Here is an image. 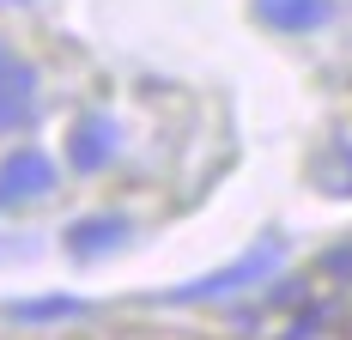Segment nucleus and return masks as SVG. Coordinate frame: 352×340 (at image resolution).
I'll list each match as a JSON object with an SVG mask.
<instances>
[{
    "mask_svg": "<svg viewBox=\"0 0 352 340\" xmlns=\"http://www.w3.org/2000/svg\"><path fill=\"white\" fill-rule=\"evenodd\" d=\"M255 12H261V25H274V31H316L328 25V0H255Z\"/></svg>",
    "mask_w": 352,
    "mask_h": 340,
    "instance_id": "obj_3",
    "label": "nucleus"
},
{
    "mask_svg": "<svg viewBox=\"0 0 352 340\" xmlns=\"http://www.w3.org/2000/svg\"><path fill=\"white\" fill-rule=\"evenodd\" d=\"M280 262V243L274 237H261L255 249H249L237 268H225V273H207V279H195V286H182V292H170V298H212V292H231V286H243V279H261V273Z\"/></svg>",
    "mask_w": 352,
    "mask_h": 340,
    "instance_id": "obj_2",
    "label": "nucleus"
},
{
    "mask_svg": "<svg viewBox=\"0 0 352 340\" xmlns=\"http://www.w3.org/2000/svg\"><path fill=\"white\" fill-rule=\"evenodd\" d=\"M55 189V164L31 152V146H19V152H6L0 158V206H25L36 195H49Z\"/></svg>",
    "mask_w": 352,
    "mask_h": 340,
    "instance_id": "obj_1",
    "label": "nucleus"
},
{
    "mask_svg": "<svg viewBox=\"0 0 352 340\" xmlns=\"http://www.w3.org/2000/svg\"><path fill=\"white\" fill-rule=\"evenodd\" d=\"M109 152H116V146H109V122H79V128H73V164L79 170H104Z\"/></svg>",
    "mask_w": 352,
    "mask_h": 340,
    "instance_id": "obj_5",
    "label": "nucleus"
},
{
    "mask_svg": "<svg viewBox=\"0 0 352 340\" xmlns=\"http://www.w3.org/2000/svg\"><path fill=\"white\" fill-rule=\"evenodd\" d=\"M122 231H128V219H79V225L67 231V249H73V255H91V249L116 243Z\"/></svg>",
    "mask_w": 352,
    "mask_h": 340,
    "instance_id": "obj_6",
    "label": "nucleus"
},
{
    "mask_svg": "<svg viewBox=\"0 0 352 340\" xmlns=\"http://www.w3.org/2000/svg\"><path fill=\"white\" fill-rule=\"evenodd\" d=\"M25 103H31V67L12 61V55L0 49V122L25 116Z\"/></svg>",
    "mask_w": 352,
    "mask_h": 340,
    "instance_id": "obj_4",
    "label": "nucleus"
},
{
    "mask_svg": "<svg viewBox=\"0 0 352 340\" xmlns=\"http://www.w3.org/2000/svg\"><path fill=\"white\" fill-rule=\"evenodd\" d=\"M328 273H352V249H340V255H328Z\"/></svg>",
    "mask_w": 352,
    "mask_h": 340,
    "instance_id": "obj_7",
    "label": "nucleus"
}]
</instances>
